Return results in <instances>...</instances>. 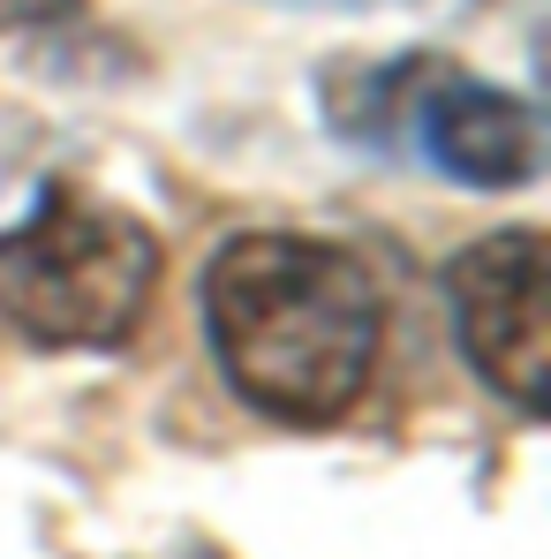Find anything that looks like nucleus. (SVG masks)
<instances>
[{"instance_id":"nucleus-2","label":"nucleus","mask_w":551,"mask_h":559,"mask_svg":"<svg viewBox=\"0 0 551 559\" xmlns=\"http://www.w3.org/2000/svg\"><path fill=\"white\" fill-rule=\"evenodd\" d=\"M159 287V242L84 182H46L0 235V318L38 348H121Z\"/></svg>"},{"instance_id":"nucleus-4","label":"nucleus","mask_w":551,"mask_h":559,"mask_svg":"<svg viewBox=\"0 0 551 559\" xmlns=\"http://www.w3.org/2000/svg\"><path fill=\"white\" fill-rule=\"evenodd\" d=\"M446 302H454L460 356L476 378L514 401L522 416H544L551 401V265L537 227H499L476 235L446 265Z\"/></svg>"},{"instance_id":"nucleus-6","label":"nucleus","mask_w":551,"mask_h":559,"mask_svg":"<svg viewBox=\"0 0 551 559\" xmlns=\"http://www.w3.org/2000/svg\"><path fill=\"white\" fill-rule=\"evenodd\" d=\"M273 8H356V0H273Z\"/></svg>"},{"instance_id":"nucleus-3","label":"nucleus","mask_w":551,"mask_h":559,"mask_svg":"<svg viewBox=\"0 0 551 559\" xmlns=\"http://www.w3.org/2000/svg\"><path fill=\"white\" fill-rule=\"evenodd\" d=\"M363 106H370V121L408 129V144L460 189H522L544 167L537 106L483 84V76H460L439 53H400L393 69H370Z\"/></svg>"},{"instance_id":"nucleus-1","label":"nucleus","mask_w":551,"mask_h":559,"mask_svg":"<svg viewBox=\"0 0 551 559\" xmlns=\"http://www.w3.org/2000/svg\"><path fill=\"white\" fill-rule=\"evenodd\" d=\"M204 333L235 401L273 424H333L378 371L385 310L356 250L318 235H235L204 265Z\"/></svg>"},{"instance_id":"nucleus-7","label":"nucleus","mask_w":551,"mask_h":559,"mask_svg":"<svg viewBox=\"0 0 551 559\" xmlns=\"http://www.w3.org/2000/svg\"><path fill=\"white\" fill-rule=\"evenodd\" d=\"M423 8H468V0H423Z\"/></svg>"},{"instance_id":"nucleus-5","label":"nucleus","mask_w":551,"mask_h":559,"mask_svg":"<svg viewBox=\"0 0 551 559\" xmlns=\"http://www.w3.org/2000/svg\"><path fill=\"white\" fill-rule=\"evenodd\" d=\"M46 15H76V0H0V23H46Z\"/></svg>"}]
</instances>
